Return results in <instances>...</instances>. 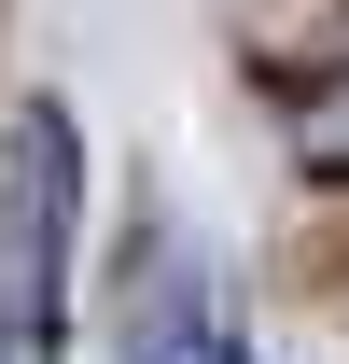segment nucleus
Returning a JSON list of instances; mask_svg holds the SVG:
<instances>
[{"label": "nucleus", "mask_w": 349, "mask_h": 364, "mask_svg": "<svg viewBox=\"0 0 349 364\" xmlns=\"http://www.w3.org/2000/svg\"><path fill=\"white\" fill-rule=\"evenodd\" d=\"M112 364H252L238 294H223V267H210L182 225H140V252H126V309H112Z\"/></svg>", "instance_id": "2"}, {"label": "nucleus", "mask_w": 349, "mask_h": 364, "mask_svg": "<svg viewBox=\"0 0 349 364\" xmlns=\"http://www.w3.org/2000/svg\"><path fill=\"white\" fill-rule=\"evenodd\" d=\"M70 225H84V140L56 98H14V127H0V364H56Z\"/></svg>", "instance_id": "1"}, {"label": "nucleus", "mask_w": 349, "mask_h": 364, "mask_svg": "<svg viewBox=\"0 0 349 364\" xmlns=\"http://www.w3.org/2000/svg\"><path fill=\"white\" fill-rule=\"evenodd\" d=\"M294 140H307V168L349 182V70H336V98H307V112H294Z\"/></svg>", "instance_id": "3"}]
</instances>
